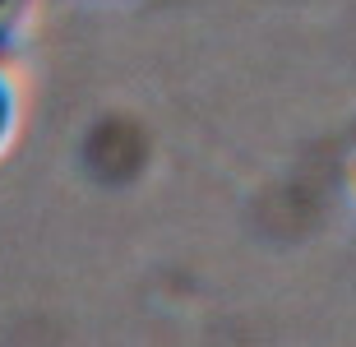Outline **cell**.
<instances>
[{
  "label": "cell",
  "instance_id": "cell-1",
  "mask_svg": "<svg viewBox=\"0 0 356 347\" xmlns=\"http://www.w3.org/2000/svg\"><path fill=\"white\" fill-rule=\"evenodd\" d=\"M19 125H24V88L14 79V70L0 60V162L19 139Z\"/></svg>",
  "mask_w": 356,
  "mask_h": 347
},
{
  "label": "cell",
  "instance_id": "cell-2",
  "mask_svg": "<svg viewBox=\"0 0 356 347\" xmlns=\"http://www.w3.org/2000/svg\"><path fill=\"white\" fill-rule=\"evenodd\" d=\"M33 14H38V0H0V60L24 42Z\"/></svg>",
  "mask_w": 356,
  "mask_h": 347
},
{
  "label": "cell",
  "instance_id": "cell-3",
  "mask_svg": "<svg viewBox=\"0 0 356 347\" xmlns=\"http://www.w3.org/2000/svg\"><path fill=\"white\" fill-rule=\"evenodd\" d=\"M347 195H352V204H356V153L347 158Z\"/></svg>",
  "mask_w": 356,
  "mask_h": 347
}]
</instances>
